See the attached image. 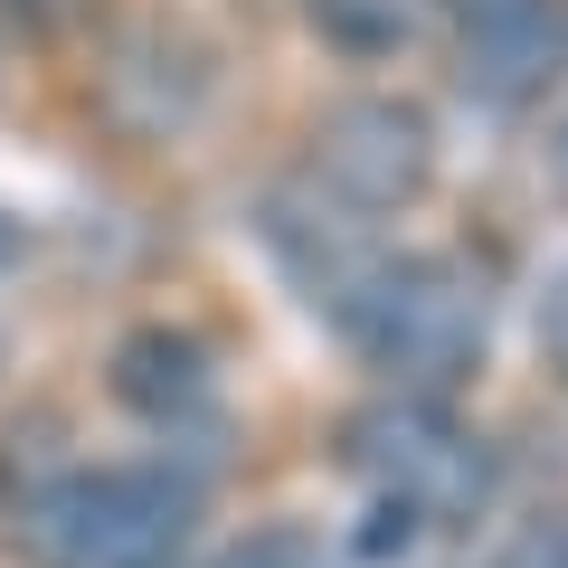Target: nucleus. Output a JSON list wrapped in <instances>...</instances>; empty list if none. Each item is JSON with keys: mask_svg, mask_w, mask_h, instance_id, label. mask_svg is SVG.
Here are the masks:
<instances>
[{"mask_svg": "<svg viewBox=\"0 0 568 568\" xmlns=\"http://www.w3.org/2000/svg\"><path fill=\"white\" fill-rule=\"evenodd\" d=\"M549 171H559V190H568V123L549 133Z\"/></svg>", "mask_w": 568, "mask_h": 568, "instance_id": "9b49d317", "label": "nucleus"}, {"mask_svg": "<svg viewBox=\"0 0 568 568\" xmlns=\"http://www.w3.org/2000/svg\"><path fill=\"white\" fill-rule=\"evenodd\" d=\"M503 568H568V511H540V521L511 540V559Z\"/></svg>", "mask_w": 568, "mask_h": 568, "instance_id": "1a4fd4ad", "label": "nucleus"}, {"mask_svg": "<svg viewBox=\"0 0 568 568\" xmlns=\"http://www.w3.org/2000/svg\"><path fill=\"white\" fill-rule=\"evenodd\" d=\"M540 332H549V342L568 351V275H559V294H549V313H540Z\"/></svg>", "mask_w": 568, "mask_h": 568, "instance_id": "9d476101", "label": "nucleus"}, {"mask_svg": "<svg viewBox=\"0 0 568 568\" xmlns=\"http://www.w3.org/2000/svg\"><path fill=\"white\" fill-rule=\"evenodd\" d=\"M436 171V123L417 114L407 95H342L323 123H313V190L351 209V219H388L407 209Z\"/></svg>", "mask_w": 568, "mask_h": 568, "instance_id": "20e7f679", "label": "nucleus"}, {"mask_svg": "<svg viewBox=\"0 0 568 568\" xmlns=\"http://www.w3.org/2000/svg\"><path fill=\"white\" fill-rule=\"evenodd\" d=\"M114 398L142 407L152 426L190 417V407H209V351L190 342V332H133V342L114 351Z\"/></svg>", "mask_w": 568, "mask_h": 568, "instance_id": "423d86ee", "label": "nucleus"}, {"mask_svg": "<svg viewBox=\"0 0 568 568\" xmlns=\"http://www.w3.org/2000/svg\"><path fill=\"white\" fill-rule=\"evenodd\" d=\"M351 465L369 474V493L398 511H417V521H474L493 493V455L474 426H455L446 398H407V388H388L379 407H361L351 417Z\"/></svg>", "mask_w": 568, "mask_h": 568, "instance_id": "7ed1b4c3", "label": "nucleus"}, {"mask_svg": "<svg viewBox=\"0 0 568 568\" xmlns=\"http://www.w3.org/2000/svg\"><path fill=\"white\" fill-rule=\"evenodd\" d=\"M426 0H313V29H323L332 48H361V58H379V48H398L407 29H417Z\"/></svg>", "mask_w": 568, "mask_h": 568, "instance_id": "0eeeda50", "label": "nucleus"}, {"mask_svg": "<svg viewBox=\"0 0 568 568\" xmlns=\"http://www.w3.org/2000/svg\"><path fill=\"white\" fill-rule=\"evenodd\" d=\"M200 484L171 465H67L20 503L10 540L29 568H181Z\"/></svg>", "mask_w": 568, "mask_h": 568, "instance_id": "f03ea898", "label": "nucleus"}, {"mask_svg": "<svg viewBox=\"0 0 568 568\" xmlns=\"http://www.w3.org/2000/svg\"><path fill=\"white\" fill-rule=\"evenodd\" d=\"M0 265H20V219H0Z\"/></svg>", "mask_w": 568, "mask_h": 568, "instance_id": "f8f14e48", "label": "nucleus"}, {"mask_svg": "<svg viewBox=\"0 0 568 568\" xmlns=\"http://www.w3.org/2000/svg\"><path fill=\"white\" fill-rule=\"evenodd\" d=\"M332 323L351 332L369 369L407 398H455L484 361V332H493V294L465 256H369V275L342 294Z\"/></svg>", "mask_w": 568, "mask_h": 568, "instance_id": "f257e3e1", "label": "nucleus"}, {"mask_svg": "<svg viewBox=\"0 0 568 568\" xmlns=\"http://www.w3.org/2000/svg\"><path fill=\"white\" fill-rule=\"evenodd\" d=\"M455 10V85L484 114H521L568 67V0H446Z\"/></svg>", "mask_w": 568, "mask_h": 568, "instance_id": "39448f33", "label": "nucleus"}, {"mask_svg": "<svg viewBox=\"0 0 568 568\" xmlns=\"http://www.w3.org/2000/svg\"><path fill=\"white\" fill-rule=\"evenodd\" d=\"M209 568H332V559H323V540H313V530L275 521V530H246L237 549H219Z\"/></svg>", "mask_w": 568, "mask_h": 568, "instance_id": "6e6552de", "label": "nucleus"}]
</instances>
